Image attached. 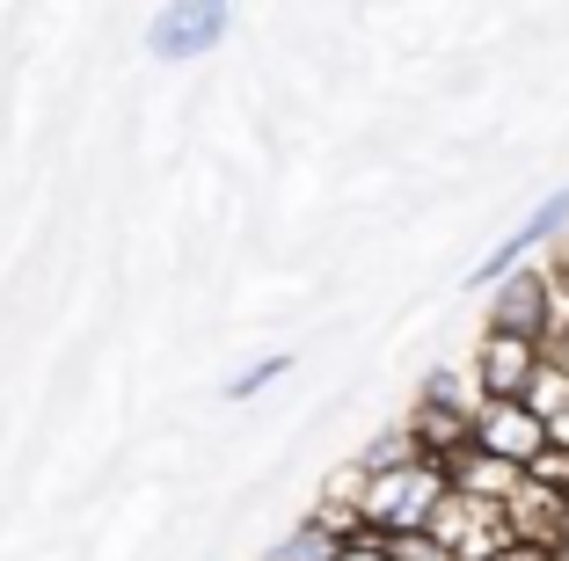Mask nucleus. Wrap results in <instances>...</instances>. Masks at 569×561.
<instances>
[{"label": "nucleus", "instance_id": "9b49d317", "mask_svg": "<svg viewBox=\"0 0 569 561\" xmlns=\"http://www.w3.org/2000/svg\"><path fill=\"white\" fill-rule=\"evenodd\" d=\"M417 401H431V409H446V415H460V423H475L482 415V387H475V364L460 372V364H438L431 380H423V394Z\"/></svg>", "mask_w": 569, "mask_h": 561}, {"label": "nucleus", "instance_id": "ddd939ff", "mask_svg": "<svg viewBox=\"0 0 569 561\" xmlns=\"http://www.w3.org/2000/svg\"><path fill=\"white\" fill-rule=\"evenodd\" d=\"M519 401H526V409L540 415V423H555V415L569 409V364H555V358H548V364L533 372V387H526Z\"/></svg>", "mask_w": 569, "mask_h": 561}, {"label": "nucleus", "instance_id": "f3484780", "mask_svg": "<svg viewBox=\"0 0 569 561\" xmlns=\"http://www.w3.org/2000/svg\"><path fill=\"white\" fill-rule=\"evenodd\" d=\"M387 547H395V561H452L446 547H431L423 532H409V540H387Z\"/></svg>", "mask_w": 569, "mask_h": 561}, {"label": "nucleus", "instance_id": "9d476101", "mask_svg": "<svg viewBox=\"0 0 569 561\" xmlns=\"http://www.w3.org/2000/svg\"><path fill=\"white\" fill-rule=\"evenodd\" d=\"M409 445H417V460H431V467H446V460H460V452L475 445V423H460V415H446V409H431V401H417L409 409Z\"/></svg>", "mask_w": 569, "mask_h": 561}, {"label": "nucleus", "instance_id": "7ed1b4c3", "mask_svg": "<svg viewBox=\"0 0 569 561\" xmlns=\"http://www.w3.org/2000/svg\"><path fill=\"white\" fill-rule=\"evenodd\" d=\"M562 227H569V182H562V190H548V198H540L533 212L519 219V227H511L497 248H489L482 263H475V278H468V284H489V292H497V284L511 278V270H526V256H533V248H548Z\"/></svg>", "mask_w": 569, "mask_h": 561}, {"label": "nucleus", "instance_id": "423d86ee", "mask_svg": "<svg viewBox=\"0 0 569 561\" xmlns=\"http://www.w3.org/2000/svg\"><path fill=\"white\" fill-rule=\"evenodd\" d=\"M475 452H489V460L526 474V467L548 452V423H540L526 401H482V415H475Z\"/></svg>", "mask_w": 569, "mask_h": 561}, {"label": "nucleus", "instance_id": "1a4fd4ad", "mask_svg": "<svg viewBox=\"0 0 569 561\" xmlns=\"http://www.w3.org/2000/svg\"><path fill=\"white\" fill-rule=\"evenodd\" d=\"M519 467H503V460H489V452H460V460H446V489L452 495H475V503H497V511H503V503H511V489H519Z\"/></svg>", "mask_w": 569, "mask_h": 561}, {"label": "nucleus", "instance_id": "2eb2a0df", "mask_svg": "<svg viewBox=\"0 0 569 561\" xmlns=\"http://www.w3.org/2000/svg\"><path fill=\"white\" fill-rule=\"evenodd\" d=\"M284 372H292V358H284V350H270V358H256V364H241V372H234V387H227V401H256L263 387H278Z\"/></svg>", "mask_w": 569, "mask_h": 561}, {"label": "nucleus", "instance_id": "dca6fc26", "mask_svg": "<svg viewBox=\"0 0 569 561\" xmlns=\"http://www.w3.org/2000/svg\"><path fill=\"white\" fill-rule=\"evenodd\" d=\"M526 481H540L548 495H562V503H569V452H555V445H548L533 467H526Z\"/></svg>", "mask_w": 569, "mask_h": 561}, {"label": "nucleus", "instance_id": "20e7f679", "mask_svg": "<svg viewBox=\"0 0 569 561\" xmlns=\"http://www.w3.org/2000/svg\"><path fill=\"white\" fill-rule=\"evenodd\" d=\"M227 30H234V8H219V0H176V8H161L147 22V51L153 59H198Z\"/></svg>", "mask_w": 569, "mask_h": 561}, {"label": "nucleus", "instance_id": "f03ea898", "mask_svg": "<svg viewBox=\"0 0 569 561\" xmlns=\"http://www.w3.org/2000/svg\"><path fill=\"white\" fill-rule=\"evenodd\" d=\"M423 540L446 547L452 561H489V554H503V547H511V525H503L497 503H475V495H452L446 489V503H438L431 525H423Z\"/></svg>", "mask_w": 569, "mask_h": 561}, {"label": "nucleus", "instance_id": "6e6552de", "mask_svg": "<svg viewBox=\"0 0 569 561\" xmlns=\"http://www.w3.org/2000/svg\"><path fill=\"white\" fill-rule=\"evenodd\" d=\"M489 329H503V335H548V270H511V278L489 292Z\"/></svg>", "mask_w": 569, "mask_h": 561}, {"label": "nucleus", "instance_id": "0eeeda50", "mask_svg": "<svg viewBox=\"0 0 569 561\" xmlns=\"http://www.w3.org/2000/svg\"><path fill=\"white\" fill-rule=\"evenodd\" d=\"M503 525H511V540H519V547H540V554H562L569 561V503H562V495H548L540 481H519V489H511Z\"/></svg>", "mask_w": 569, "mask_h": 561}, {"label": "nucleus", "instance_id": "a211bd4d", "mask_svg": "<svg viewBox=\"0 0 569 561\" xmlns=\"http://www.w3.org/2000/svg\"><path fill=\"white\" fill-rule=\"evenodd\" d=\"M336 561H395V547H387V540H372V532H366V540H351V547H343Z\"/></svg>", "mask_w": 569, "mask_h": 561}, {"label": "nucleus", "instance_id": "4468645a", "mask_svg": "<svg viewBox=\"0 0 569 561\" xmlns=\"http://www.w3.org/2000/svg\"><path fill=\"white\" fill-rule=\"evenodd\" d=\"M417 460V445H409V430H380V438H372L366 452H358V474H395V467H409Z\"/></svg>", "mask_w": 569, "mask_h": 561}, {"label": "nucleus", "instance_id": "412c9836", "mask_svg": "<svg viewBox=\"0 0 569 561\" xmlns=\"http://www.w3.org/2000/svg\"><path fill=\"white\" fill-rule=\"evenodd\" d=\"M555 270H569V248H562V263H555Z\"/></svg>", "mask_w": 569, "mask_h": 561}, {"label": "nucleus", "instance_id": "aec40b11", "mask_svg": "<svg viewBox=\"0 0 569 561\" xmlns=\"http://www.w3.org/2000/svg\"><path fill=\"white\" fill-rule=\"evenodd\" d=\"M548 445H555V452H569V409H562V415L548 423Z\"/></svg>", "mask_w": 569, "mask_h": 561}, {"label": "nucleus", "instance_id": "6ab92c4d", "mask_svg": "<svg viewBox=\"0 0 569 561\" xmlns=\"http://www.w3.org/2000/svg\"><path fill=\"white\" fill-rule=\"evenodd\" d=\"M489 561H562V554H540V547H519V540H511L503 554H489Z\"/></svg>", "mask_w": 569, "mask_h": 561}, {"label": "nucleus", "instance_id": "39448f33", "mask_svg": "<svg viewBox=\"0 0 569 561\" xmlns=\"http://www.w3.org/2000/svg\"><path fill=\"white\" fill-rule=\"evenodd\" d=\"M540 364H548V350H540L533 335L482 329V343H475V387H482V401H519Z\"/></svg>", "mask_w": 569, "mask_h": 561}, {"label": "nucleus", "instance_id": "f257e3e1", "mask_svg": "<svg viewBox=\"0 0 569 561\" xmlns=\"http://www.w3.org/2000/svg\"><path fill=\"white\" fill-rule=\"evenodd\" d=\"M438 503H446V467H431V460H409V467L372 474V481L358 474V495H351L358 525H366L372 540H409V532H423Z\"/></svg>", "mask_w": 569, "mask_h": 561}, {"label": "nucleus", "instance_id": "f8f14e48", "mask_svg": "<svg viewBox=\"0 0 569 561\" xmlns=\"http://www.w3.org/2000/svg\"><path fill=\"white\" fill-rule=\"evenodd\" d=\"M336 554H343V547H336V540H329V525H321V518L307 511L300 525H292V540H284V547H270L263 561H336Z\"/></svg>", "mask_w": 569, "mask_h": 561}]
</instances>
